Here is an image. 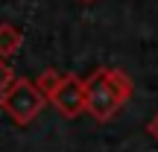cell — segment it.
<instances>
[{"instance_id": "cell-1", "label": "cell", "mask_w": 158, "mask_h": 152, "mask_svg": "<svg viewBox=\"0 0 158 152\" xmlns=\"http://www.w3.org/2000/svg\"><path fill=\"white\" fill-rule=\"evenodd\" d=\"M132 97V79L123 70L100 68L85 79V100H88V114L100 123L111 120L123 108V102Z\"/></svg>"}, {"instance_id": "cell-2", "label": "cell", "mask_w": 158, "mask_h": 152, "mask_svg": "<svg viewBox=\"0 0 158 152\" xmlns=\"http://www.w3.org/2000/svg\"><path fill=\"white\" fill-rule=\"evenodd\" d=\"M44 102H47V97L41 94V88L32 85L29 79H15V85L0 97V108H3L18 126H29L41 114Z\"/></svg>"}, {"instance_id": "cell-3", "label": "cell", "mask_w": 158, "mask_h": 152, "mask_svg": "<svg viewBox=\"0 0 158 152\" xmlns=\"http://www.w3.org/2000/svg\"><path fill=\"white\" fill-rule=\"evenodd\" d=\"M53 108L64 117H79L82 111H88V100H85V82L73 73H68L59 85V91L50 97Z\"/></svg>"}, {"instance_id": "cell-4", "label": "cell", "mask_w": 158, "mask_h": 152, "mask_svg": "<svg viewBox=\"0 0 158 152\" xmlns=\"http://www.w3.org/2000/svg\"><path fill=\"white\" fill-rule=\"evenodd\" d=\"M21 47V32L9 23H0V59H9Z\"/></svg>"}, {"instance_id": "cell-5", "label": "cell", "mask_w": 158, "mask_h": 152, "mask_svg": "<svg viewBox=\"0 0 158 152\" xmlns=\"http://www.w3.org/2000/svg\"><path fill=\"white\" fill-rule=\"evenodd\" d=\"M62 79H64V76H59L56 70H44V73L38 76V88H41V94H44L47 100H50V97H53V94L59 91V85H62Z\"/></svg>"}, {"instance_id": "cell-6", "label": "cell", "mask_w": 158, "mask_h": 152, "mask_svg": "<svg viewBox=\"0 0 158 152\" xmlns=\"http://www.w3.org/2000/svg\"><path fill=\"white\" fill-rule=\"evenodd\" d=\"M15 79H18V76L12 73V68H9V64L3 62V59H0V97H3L6 91L12 88V85H15Z\"/></svg>"}, {"instance_id": "cell-7", "label": "cell", "mask_w": 158, "mask_h": 152, "mask_svg": "<svg viewBox=\"0 0 158 152\" xmlns=\"http://www.w3.org/2000/svg\"><path fill=\"white\" fill-rule=\"evenodd\" d=\"M147 132H149V135H152L155 141H158V114H155V117H152V120L147 123Z\"/></svg>"}]
</instances>
